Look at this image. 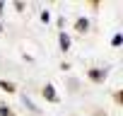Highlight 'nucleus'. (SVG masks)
<instances>
[{
    "instance_id": "obj_1",
    "label": "nucleus",
    "mask_w": 123,
    "mask_h": 116,
    "mask_svg": "<svg viewBox=\"0 0 123 116\" xmlns=\"http://www.w3.org/2000/svg\"><path fill=\"white\" fill-rule=\"evenodd\" d=\"M106 75H109V68H89V70H87V77H89L92 82H104Z\"/></svg>"
},
{
    "instance_id": "obj_2",
    "label": "nucleus",
    "mask_w": 123,
    "mask_h": 116,
    "mask_svg": "<svg viewBox=\"0 0 123 116\" xmlns=\"http://www.w3.org/2000/svg\"><path fill=\"white\" fill-rule=\"evenodd\" d=\"M43 97H46V102H53V104L60 99V97H58V92H55V87H53L51 82H46V85H43Z\"/></svg>"
},
{
    "instance_id": "obj_3",
    "label": "nucleus",
    "mask_w": 123,
    "mask_h": 116,
    "mask_svg": "<svg viewBox=\"0 0 123 116\" xmlns=\"http://www.w3.org/2000/svg\"><path fill=\"white\" fill-rule=\"evenodd\" d=\"M58 46H60V51H63V53H68V51H70L73 41H70V36H68L65 32H58Z\"/></svg>"
},
{
    "instance_id": "obj_4",
    "label": "nucleus",
    "mask_w": 123,
    "mask_h": 116,
    "mask_svg": "<svg viewBox=\"0 0 123 116\" xmlns=\"http://www.w3.org/2000/svg\"><path fill=\"white\" fill-rule=\"evenodd\" d=\"M89 27H92V22H89V17H80V19L75 22V29H77L80 34H87V32H89Z\"/></svg>"
},
{
    "instance_id": "obj_5",
    "label": "nucleus",
    "mask_w": 123,
    "mask_h": 116,
    "mask_svg": "<svg viewBox=\"0 0 123 116\" xmlns=\"http://www.w3.org/2000/svg\"><path fill=\"white\" fill-rule=\"evenodd\" d=\"M22 104H24V109H29L31 114H41V109L31 102V97H27V94H24V97H22Z\"/></svg>"
},
{
    "instance_id": "obj_6",
    "label": "nucleus",
    "mask_w": 123,
    "mask_h": 116,
    "mask_svg": "<svg viewBox=\"0 0 123 116\" xmlns=\"http://www.w3.org/2000/svg\"><path fill=\"white\" fill-rule=\"evenodd\" d=\"M0 90H5V92H15L17 87H15V82H10V80H0Z\"/></svg>"
},
{
    "instance_id": "obj_7",
    "label": "nucleus",
    "mask_w": 123,
    "mask_h": 116,
    "mask_svg": "<svg viewBox=\"0 0 123 116\" xmlns=\"http://www.w3.org/2000/svg\"><path fill=\"white\" fill-rule=\"evenodd\" d=\"M121 44H123V34H121V32H116V34L111 36V46H113V48H118Z\"/></svg>"
},
{
    "instance_id": "obj_8",
    "label": "nucleus",
    "mask_w": 123,
    "mask_h": 116,
    "mask_svg": "<svg viewBox=\"0 0 123 116\" xmlns=\"http://www.w3.org/2000/svg\"><path fill=\"white\" fill-rule=\"evenodd\" d=\"M0 116H15V114H12V109L7 104H0Z\"/></svg>"
},
{
    "instance_id": "obj_9",
    "label": "nucleus",
    "mask_w": 123,
    "mask_h": 116,
    "mask_svg": "<svg viewBox=\"0 0 123 116\" xmlns=\"http://www.w3.org/2000/svg\"><path fill=\"white\" fill-rule=\"evenodd\" d=\"M39 19H41L43 24H48V22H51V12H48V10H41V15H39Z\"/></svg>"
},
{
    "instance_id": "obj_10",
    "label": "nucleus",
    "mask_w": 123,
    "mask_h": 116,
    "mask_svg": "<svg viewBox=\"0 0 123 116\" xmlns=\"http://www.w3.org/2000/svg\"><path fill=\"white\" fill-rule=\"evenodd\" d=\"M55 24H58V29H60V32H65V17H58V19H55Z\"/></svg>"
},
{
    "instance_id": "obj_11",
    "label": "nucleus",
    "mask_w": 123,
    "mask_h": 116,
    "mask_svg": "<svg viewBox=\"0 0 123 116\" xmlns=\"http://www.w3.org/2000/svg\"><path fill=\"white\" fill-rule=\"evenodd\" d=\"M15 10L17 12H24V3H15Z\"/></svg>"
},
{
    "instance_id": "obj_12",
    "label": "nucleus",
    "mask_w": 123,
    "mask_h": 116,
    "mask_svg": "<svg viewBox=\"0 0 123 116\" xmlns=\"http://www.w3.org/2000/svg\"><path fill=\"white\" fill-rule=\"evenodd\" d=\"M3 10H5V3H0V15H3Z\"/></svg>"
},
{
    "instance_id": "obj_13",
    "label": "nucleus",
    "mask_w": 123,
    "mask_h": 116,
    "mask_svg": "<svg viewBox=\"0 0 123 116\" xmlns=\"http://www.w3.org/2000/svg\"><path fill=\"white\" fill-rule=\"evenodd\" d=\"M0 34H3V22H0Z\"/></svg>"
}]
</instances>
